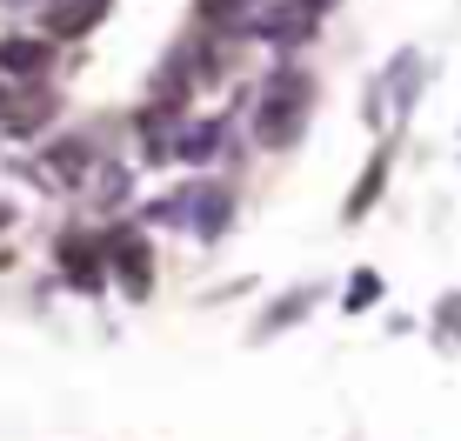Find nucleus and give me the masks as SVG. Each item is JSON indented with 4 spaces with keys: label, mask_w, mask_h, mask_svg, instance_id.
<instances>
[{
    "label": "nucleus",
    "mask_w": 461,
    "mask_h": 441,
    "mask_svg": "<svg viewBox=\"0 0 461 441\" xmlns=\"http://www.w3.org/2000/svg\"><path fill=\"white\" fill-rule=\"evenodd\" d=\"M308 308H314V288H294V294H281V302H275V314H267V321L254 328V335H281V328H288V321H301Z\"/></svg>",
    "instance_id": "9"
},
{
    "label": "nucleus",
    "mask_w": 461,
    "mask_h": 441,
    "mask_svg": "<svg viewBox=\"0 0 461 441\" xmlns=\"http://www.w3.org/2000/svg\"><path fill=\"white\" fill-rule=\"evenodd\" d=\"M308 114H314V81L301 68H275L261 81V94H254V140L261 148H288L308 128Z\"/></svg>",
    "instance_id": "1"
},
{
    "label": "nucleus",
    "mask_w": 461,
    "mask_h": 441,
    "mask_svg": "<svg viewBox=\"0 0 461 441\" xmlns=\"http://www.w3.org/2000/svg\"><path fill=\"white\" fill-rule=\"evenodd\" d=\"M294 7H301V14H308V21H321V14H328V7H335V0H294Z\"/></svg>",
    "instance_id": "12"
},
{
    "label": "nucleus",
    "mask_w": 461,
    "mask_h": 441,
    "mask_svg": "<svg viewBox=\"0 0 461 441\" xmlns=\"http://www.w3.org/2000/svg\"><path fill=\"white\" fill-rule=\"evenodd\" d=\"M441 328L461 341V294H448V302H441Z\"/></svg>",
    "instance_id": "11"
},
{
    "label": "nucleus",
    "mask_w": 461,
    "mask_h": 441,
    "mask_svg": "<svg viewBox=\"0 0 461 441\" xmlns=\"http://www.w3.org/2000/svg\"><path fill=\"white\" fill-rule=\"evenodd\" d=\"M47 68H54V47L41 34H7L0 40V74H7V81H41Z\"/></svg>",
    "instance_id": "6"
},
{
    "label": "nucleus",
    "mask_w": 461,
    "mask_h": 441,
    "mask_svg": "<svg viewBox=\"0 0 461 441\" xmlns=\"http://www.w3.org/2000/svg\"><path fill=\"white\" fill-rule=\"evenodd\" d=\"M7 94H14V87H7V81H0V107H7Z\"/></svg>",
    "instance_id": "13"
},
{
    "label": "nucleus",
    "mask_w": 461,
    "mask_h": 441,
    "mask_svg": "<svg viewBox=\"0 0 461 441\" xmlns=\"http://www.w3.org/2000/svg\"><path fill=\"white\" fill-rule=\"evenodd\" d=\"M60 267H68V281H74L81 294H101V281H107V241L68 234V241H60Z\"/></svg>",
    "instance_id": "4"
},
{
    "label": "nucleus",
    "mask_w": 461,
    "mask_h": 441,
    "mask_svg": "<svg viewBox=\"0 0 461 441\" xmlns=\"http://www.w3.org/2000/svg\"><path fill=\"white\" fill-rule=\"evenodd\" d=\"M167 201H174V220H181L194 241H221L228 220H234V187L228 181H194V187H181V194H167Z\"/></svg>",
    "instance_id": "2"
},
{
    "label": "nucleus",
    "mask_w": 461,
    "mask_h": 441,
    "mask_svg": "<svg viewBox=\"0 0 461 441\" xmlns=\"http://www.w3.org/2000/svg\"><path fill=\"white\" fill-rule=\"evenodd\" d=\"M94 167H101V148H94V140H54V148H47V161H41V175L47 181H60V187H74V181H87Z\"/></svg>",
    "instance_id": "5"
},
{
    "label": "nucleus",
    "mask_w": 461,
    "mask_h": 441,
    "mask_svg": "<svg viewBox=\"0 0 461 441\" xmlns=\"http://www.w3.org/2000/svg\"><path fill=\"white\" fill-rule=\"evenodd\" d=\"M381 181H388V148H381V154H375V161H368V175H361V181H355V194H348V220H361V214H368V208H375V194H381Z\"/></svg>",
    "instance_id": "8"
},
{
    "label": "nucleus",
    "mask_w": 461,
    "mask_h": 441,
    "mask_svg": "<svg viewBox=\"0 0 461 441\" xmlns=\"http://www.w3.org/2000/svg\"><path fill=\"white\" fill-rule=\"evenodd\" d=\"M221 148H228V121H194V128H174V161H187V167H208L221 161Z\"/></svg>",
    "instance_id": "7"
},
{
    "label": "nucleus",
    "mask_w": 461,
    "mask_h": 441,
    "mask_svg": "<svg viewBox=\"0 0 461 441\" xmlns=\"http://www.w3.org/2000/svg\"><path fill=\"white\" fill-rule=\"evenodd\" d=\"M107 261H114V274H121V288L134 294H148L154 288V248L140 241V234H107Z\"/></svg>",
    "instance_id": "3"
},
{
    "label": "nucleus",
    "mask_w": 461,
    "mask_h": 441,
    "mask_svg": "<svg viewBox=\"0 0 461 441\" xmlns=\"http://www.w3.org/2000/svg\"><path fill=\"white\" fill-rule=\"evenodd\" d=\"M375 294H381V274H355V281H348V308H355V314L368 308Z\"/></svg>",
    "instance_id": "10"
}]
</instances>
